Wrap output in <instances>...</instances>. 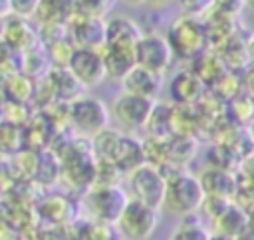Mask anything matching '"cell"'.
Returning a JSON list of instances; mask_svg holds the SVG:
<instances>
[{"label": "cell", "mask_w": 254, "mask_h": 240, "mask_svg": "<svg viewBox=\"0 0 254 240\" xmlns=\"http://www.w3.org/2000/svg\"><path fill=\"white\" fill-rule=\"evenodd\" d=\"M226 119L236 127L248 129L254 121V97L246 91L238 93L232 101L226 103Z\"/></svg>", "instance_id": "d4e9b609"}, {"label": "cell", "mask_w": 254, "mask_h": 240, "mask_svg": "<svg viewBox=\"0 0 254 240\" xmlns=\"http://www.w3.org/2000/svg\"><path fill=\"white\" fill-rule=\"evenodd\" d=\"M206 91H208L212 97H216L218 101H222V103L226 105V103L232 101L238 93H242L240 75H238V73H232V71H226V73H222Z\"/></svg>", "instance_id": "f1b7e54d"}, {"label": "cell", "mask_w": 254, "mask_h": 240, "mask_svg": "<svg viewBox=\"0 0 254 240\" xmlns=\"http://www.w3.org/2000/svg\"><path fill=\"white\" fill-rule=\"evenodd\" d=\"M123 133L119 129H113V127H107L103 129L101 133H97L93 139H91V149H93V157L99 159V161H111L113 159V153L121 141Z\"/></svg>", "instance_id": "83f0119b"}, {"label": "cell", "mask_w": 254, "mask_h": 240, "mask_svg": "<svg viewBox=\"0 0 254 240\" xmlns=\"http://www.w3.org/2000/svg\"><path fill=\"white\" fill-rule=\"evenodd\" d=\"M246 52H248V61L250 65H254V34H250L246 38Z\"/></svg>", "instance_id": "74e56055"}, {"label": "cell", "mask_w": 254, "mask_h": 240, "mask_svg": "<svg viewBox=\"0 0 254 240\" xmlns=\"http://www.w3.org/2000/svg\"><path fill=\"white\" fill-rule=\"evenodd\" d=\"M36 212L50 226H67L77 216L73 212V202L64 194H46L36 204Z\"/></svg>", "instance_id": "9a60e30c"}, {"label": "cell", "mask_w": 254, "mask_h": 240, "mask_svg": "<svg viewBox=\"0 0 254 240\" xmlns=\"http://www.w3.org/2000/svg\"><path fill=\"white\" fill-rule=\"evenodd\" d=\"M103 65L105 73L111 79H123L137 63H135V50L127 48H105L103 50Z\"/></svg>", "instance_id": "ffe728a7"}, {"label": "cell", "mask_w": 254, "mask_h": 240, "mask_svg": "<svg viewBox=\"0 0 254 240\" xmlns=\"http://www.w3.org/2000/svg\"><path fill=\"white\" fill-rule=\"evenodd\" d=\"M129 196L123 190L121 184L113 186H91L83 198V210L85 218L95 220V222H107V224H117Z\"/></svg>", "instance_id": "277c9868"}, {"label": "cell", "mask_w": 254, "mask_h": 240, "mask_svg": "<svg viewBox=\"0 0 254 240\" xmlns=\"http://www.w3.org/2000/svg\"><path fill=\"white\" fill-rule=\"evenodd\" d=\"M169 95L177 105L194 107L206 95V85L190 69H181L169 81Z\"/></svg>", "instance_id": "7c38bea8"}, {"label": "cell", "mask_w": 254, "mask_h": 240, "mask_svg": "<svg viewBox=\"0 0 254 240\" xmlns=\"http://www.w3.org/2000/svg\"><path fill=\"white\" fill-rule=\"evenodd\" d=\"M169 137H196V111H194V107L171 103Z\"/></svg>", "instance_id": "44dd1931"}, {"label": "cell", "mask_w": 254, "mask_h": 240, "mask_svg": "<svg viewBox=\"0 0 254 240\" xmlns=\"http://www.w3.org/2000/svg\"><path fill=\"white\" fill-rule=\"evenodd\" d=\"M210 230L202 224L198 214L185 216L177 224V228L171 232L169 240H210Z\"/></svg>", "instance_id": "4316f807"}, {"label": "cell", "mask_w": 254, "mask_h": 240, "mask_svg": "<svg viewBox=\"0 0 254 240\" xmlns=\"http://www.w3.org/2000/svg\"><path fill=\"white\" fill-rule=\"evenodd\" d=\"M67 119L69 127L77 133V137L93 139L97 133L109 127L111 109L103 99L83 95L67 105Z\"/></svg>", "instance_id": "3957f363"}, {"label": "cell", "mask_w": 254, "mask_h": 240, "mask_svg": "<svg viewBox=\"0 0 254 240\" xmlns=\"http://www.w3.org/2000/svg\"><path fill=\"white\" fill-rule=\"evenodd\" d=\"M161 173L167 179L163 208L181 218L200 212V206L204 202V190L198 177L187 169H177L171 165H163Z\"/></svg>", "instance_id": "6da1fadb"}, {"label": "cell", "mask_w": 254, "mask_h": 240, "mask_svg": "<svg viewBox=\"0 0 254 240\" xmlns=\"http://www.w3.org/2000/svg\"><path fill=\"white\" fill-rule=\"evenodd\" d=\"M143 26L125 14H113L105 18V48L135 50L143 38Z\"/></svg>", "instance_id": "30bf717a"}, {"label": "cell", "mask_w": 254, "mask_h": 240, "mask_svg": "<svg viewBox=\"0 0 254 240\" xmlns=\"http://www.w3.org/2000/svg\"><path fill=\"white\" fill-rule=\"evenodd\" d=\"M2 28H4V18H0V38H2Z\"/></svg>", "instance_id": "60d3db41"}, {"label": "cell", "mask_w": 254, "mask_h": 240, "mask_svg": "<svg viewBox=\"0 0 254 240\" xmlns=\"http://www.w3.org/2000/svg\"><path fill=\"white\" fill-rule=\"evenodd\" d=\"M67 69L73 73V77H75L85 89L99 85V83L107 77L105 65H103V52H97V50L75 48Z\"/></svg>", "instance_id": "9c48e42d"}, {"label": "cell", "mask_w": 254, "mask_h": 240, "mask_svg": "<svg viewBox=\"0 0 254 240\" xmlns=\"http://www.w3.org/2000/svg\"><path fill=\"white\" fill-rule=\"evenodd\" d=\"M111 163L123 173V175H131L133 171H137L139 167L145 165V157H143V139H139L137 135L131 133H123Z\"/></svg>", "instance_id": "2e32d148"}, {"label": "cell", "mask_w": 254, "mask_h": 240, "mask_svg": "<svg viewBox=\"0 0 254 240\" xmlns=\"http://www.w3.org/2000/svg\"><path fill=\"white\" fill-rule=\"evenodd\" d=\"M50 77L54 81V87H56V95H58V101L60 103H73L75 99L87 95L85 87L73 77V73L65 67V69H52L50 71Z\"/></svg>", "instance_id": "603a6c76"}, {"label": "cell", "mask_w": 254, "mask_h": 240, "mask_svg": "<svg viewBox=\"0 0 254 240\" xmlns=\"http://www.w3.org/2000/svg\"><path fill=\"white\" fill-rule=\"evenodd\" d=\"M198 180L204 190V196L222 198V200H230V202L236 200V196H238V179L230 171L206 167L198 175Z\"/></svg>", "instance_id": "8fae6325"}, {"label": "cell", "mask_w": 254, "mask_h": 240, "mask_svg": "<svg viewBox=\"0 0 254 240\" xmlns=\"http://www.w3.org/2000/svg\"><path fill=\"white\" fill-rule=\"evenodd\" d=\"M32 109L30 105H24V103H14V101H4L2 103V113H0V119L12 123V125H18V127H26L32 119Z\"/></svg>", "instance_id": "836d02e7"}, {"label": "cell", "mask_w": 254, "mask_h": 240, "mask_svg": "<svg viewBox=\"0 0 254 240\" xmlns=\"http://www.w3.org/2000/svg\"><path fill=\"white\" fill-rule=\"evenodd\" d=\"M198 151L196 137H169L167 139V165L187 169Z\"/></svg>", "instance_id": "7402d4cb"}, {"label": "cell", "mask_w": 254, "mask_h": 240, "mask_svg": "<svg viewBox=\"0 0 254 240\" xmlns=\"http://www.w3.org/2000/svg\"><path fill=\"white\" fill-rule=\"evenodd\" d=\"M2 40L14 48L18 54H26L32 52L36 48H40V36L38 30L32 28V24L28 20L16 18V16H6L4 18V28H2Z\"/></svg>", "instance_id": "4fadbf2b"}, {"label": "cell", "mask_w": 254, "mask_h": 240, "mask_svg": "<svg viewBox=\"0 0 254 240\" xmlns=\"http://www.w3.org/2000/svg\"><path fill=\"white\" fill-rule=\"evenodd\" d=\"M143 157H145V165L157 169L167 165V139L143 137Z\"/></svg>", "instance_id": "d6a6232c"}, {"label": "cell", "mask_w": 254, "mask_h": 240, "mask_svg": "<svg viewBox=\"0 0 254 240\" xmlns=\"http://www.w3.org/2000/svg\"><path fill=\"white\" fill-rule=\"evenodd\" d=\"M2 103H4V101H2ZM2 103H0V113H2Z\"/></svg>", "instance_id": "7bdbcfd3"}, {"label": "cell", "mask_w": 254, "mask_h": 240, "mask_svg": "<svg viewBox=\"0 0 254 240\" xmlns=\"http://www.w3.org/2000/svg\"><path fill=\"white\" fill-rule=\"evenodd\" d=\"M36 0H10V14L22 20H28L30 16L36 14Z\"/></svg>", "instance_id": "e575fe53"}, {"label": "cell", "mask_w": 254, "mask_h": 240, "mask_svg": "<svg viewBox=\"0 0 254 240\" xmlns=\"http://www.w3.org/2000/svg\"><path fill=\"white\" fill-rule=\"evenodd\" d=\"M20 73H24L26 77H30L32 81H38L42 77H46L50 71H52V65H50V60L46 56V50L40 46L32 52H26L22 54L20 58Z\"/></svg>", "instance_id": "484cf974"}, {"label": "cell", "mask_w": 254, "mask_h": 240, "mask_svg": "<svg viewBox=\"0 0 254 240\" xmlns=\"http://www.w3.org/2000/svg\"><path fill=\"white\" fill-rule=\"evenodd\" d=\"M46 50V56L50 60V65L52 69H65L71 61V56L75 52V46L71 44L69 36L67 38H62V40H56L48 46H42Z\"/></svg>", "instance_id": "1f68e13d"}, {"label": "cell", "mask_w": 254, "mask_h": 240, "mask_svg": "<svg viewBox=\"0 0 254 240\" xmlns=\"http://www.w3.org/2000/svg\"><path fill=\"white\" fill-rule=\"evenodd\" d=\"M127 184L131 198L151 206V208H163L165 190H167V179L163 177L161 169L143 165L131 175H127Z\"/></svg>", "instance_id": "8992f818"}, {"label": "cell", "mask_w": 254, "mask_h": 240, "mask_svg": "<svg viewBox=\"0 0 254 240\" xmlns=\"http://www.w3.org/2000/svg\"><path fill=\"white\" fill-rule=\"evenodd\" d=\"M2 93L6 97L4 101L30 105V101L34 99V81L30 77H26L24 73H20V71L10 73L2 81Z\"/></svg>", "instance_id": "cb8c5ba5"}, {"label": "cell", "mask_w": 254, "mask_h": 240, "mask_svg": "<svg viewBox=\"0 0 254 240\" xmlns=\"http://www.w3.org/2000/svg\"><path fill=\"white\" fill-rule=\"evenodd\" d=\"M115 226L123 240H149L159 226V210L129 196Z\"/></svg>", "instance_id": "5b68a950"}, {"label": "cell", "mask_w": 254, "mask_h": 240, "mask_svg": "<svg viewBox=\"0 0 254 240\" xmlns=\"http://www.w3.org/2000/svg\"><path fill=\"white\" fill-rule=\"evenodd\" d=\"M248 220H250V216L246 214V210L236 200H232V202H228L222 208V212L218 216H214L210 220L212 234H220V236H226V238H234L236 240L244 232Z\"/></svg>", "instance_id": "ac0fdd59"}, {"label": "cell", "mask_w": 254, "mask_h": 240, "mask_svg": "<svg viewBox=\"0 0 254 240\" xmlns=\"http://www.w3.org/2000/svg\"><path fill=\"white\" fill-rule=\"evenodd\" d=\"M163 77L165 75H159V73H153L145 67L135 65L121 79V87H123V93H131V95H137V97L157 101V97L163 89Z\"/></svg>", "instance_id": "5bb4252c"}, {"label": "cell", "mask_w": 254, "mask_h": 240, "mask_svg": "<svg viewBox=\"0 0 254 240\" xmlns=\"http://www.w3.org/2000/svg\"><path fill=\"white\" fill-rule=\"evenodd\" d=\"M2 159H4V155H2V153H0V163H2Z\"/></svg>", "instance_id": "b9f144b4"}, {"label": "cell", "mask_w": 254, "mask_h": 240, "mask_svg": "<svg viewBox=\"0 0 254 240\" xmlns=\"http://www.w3.org/2000/svg\"><path fill=\"white\" fill-rule=\"evenodd\" d=\"M67 240H123L115 224L95 222L89 218H75L67 226Z\"/></svg>", "instance_id": "e0dca14e"}, {"label": "cell", "mask_w": 254, "mask_h": 240, "mask_svg": "<svg viewBox=\"0 0 254 240\" xmlns=\"http://www.w3.org/2000/svg\"><path fill=\"white\" fill-rule=\"evenodd\" d=\"M157 101L145 99V97H137L131 93H119L113 103H111V113L113 117L127 129H145L147 119L153 111Z\"/></svg>", "instance_id": "ba28073f"}, {"label": "cell", "mask_w": 254, "mask_h": 240, "mask_svg": "<svg viewBox=\"0 0 254 240\" xmlns=\"http://www.w3.org/2000/svg\"><path fill=\"white\" fill-rule=\"evenodd\" d=\"M175 61V54L165 36L157 32H145L135 46V63L153 73L165 75Z\"/></svg>", "instance_id": "52a82bcc"}, {"label": "cell", "mask_w": 254, "mask_h": 240, "mask_svg": "<svg viewBox=\"0 0 254 240\" xmlns=\"http://www.w3.org/2000/svg\"><path fill=\"white\" fill-rule=\"evenodd\" d=\"M248 133H250V137H252V141H254V121L250 123V127H248Z\"/></svg>", "instance_id": "ab89813d"}, {"label": "cell", "mask_w": 254, "mask_h": 240, "mask_svg": "<svg viewBox=\"0 0 254 240\" xmlns=\"http://www.w3.org/2000/svg\"><path fill=\"white\" fill-rule=\"evenodd\" d=\"M236 240H254V218H250V220H248V224H246L244 232H242Z\"/></svg>", "instance_id": "8d00e7d4"}, {"label": "cell", "mask_w": 254, "mask_h": 240, "mask_svg": "<svg viewBox=\"0 0 254 240\" xmlns=\"http://www.w3.org/2000/svg\"><path fill=\"white\" fill-rule=\"evenodd\" d=\"M240 81H242V91H246L248 95L254 97V65H248L240 73Z\"/></svg>", "instance_id": "d590c367"}, {"label": "cell", "mask_w": 254, "mask_h": 240, "mask_svg": "<svg viewBox=\"0 0 254 240\" xmlns=\"http://www.w3.org/2000/svg\"><path fill=\"white\" fill-rule=\"evenodd\" d=\"M169 109L171 103H155L147 125H145V137H157V139H169Z\"/></svg>", "instance_id": "4dcf8cb0"}, {"label": "cell", "mask_w": 254, "mask_h": 240, "mask_svg": "<svg viewBox=\"0 0 254 240\" xmlns=\"http://www.w3.org/2000/svg\"><path fill=\"white\" fill-rule=\"evenodd\" d=\"M210 240H234V238H226V236H220V234H210Z\"/></svg>", "instance_id": "f35d334b"}, {"label": "cell", "mask_w": 254, "mask_h": 240, "mask_svg": "<svg viewBox=\"0 0 254 240\" xmlns=\"http://www.w3.org/2000/svg\"><path fill=\"white\" fill-rule=\"evenodd\" d=\"M22 151H24V127L0 119V153L16 157Z\"/></svg>", "instance_id": "f546056e"}, {"label": "cell", "mask_w": 254, "mask_h": 240, "mask_svg": "<svg viewBox=\"0 0 254 240\" xmlns=\"http://www.w3.org/2000/svg\"><path fill=\"white\" fill-rule=\"evenodd\" d=\"M189 69L206 85V89H208L222 73L228 71L226 65H224V61H222V58H220V54H218L216 50H210V48H206L204 52H200V54L190 61V67H189Z\"/></svg>", "instance_id": "d6986e66"}, {"label": "cell", "mask_w": 254, "mask_h": 240, "mask_svg": "<svg viewBox=\"0 0 254 240\" xmlns=\"http://www.w3.org/2000/svg\"><path fill=\"white\" fill-rule=\"evenodd\" d=\"M165 38H167L175 58L189 60V61H192L200 52H204L208 48L202 18H196L190 14H181L177 18H173L167 28Z\"/></svg>", "instance_id": "7a4b0ae2"}]
</instances>
